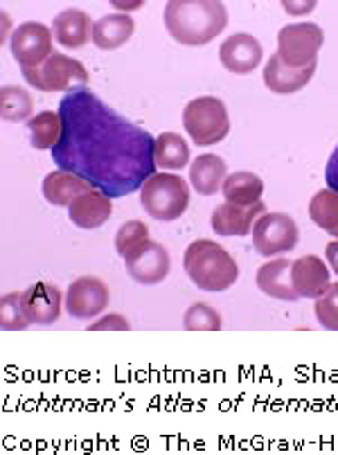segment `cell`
I'll return each mask as SVG.
<instances>
[{
	"label": "cell",
	"instance_id": "obj_1",
	"mask_svg": "<svg viewBox=\"0 0 338 455\" xmlns=\"http://www.w3.org/2000/svg\"><path fill=\"white\" fill-rule=\"evenodd\" d=\"M63 132L54 165L79 176L109 199L138 192L156 174V138L101 102L88 88L59 104Z\"/></svg>",
	"mask_w": 338,
	"mask_h": 455
},
{
	"label": "cell",
	"instance_id": "obj_2",
	"mask_svg": "<svg viewBox=\"0 0 338 455\" xmlns=\"http://www.w3.org/2000/svg\"><path fill=\"white\" fill-rule=\"evenodd\" d=\"M163 20L172 39L188 48H198L226 29L228 10L219 0H172L165 5Z\"/></svg>",
	"mask_w": 338,
	"mask_h": 455
},
{
	"label": "cell",
	"instance_id": "obj_3",
	"mask_svg": "<svg viewBox=\"0 0 338 455\" xmlns=\"http://www.w3.org/2000/svg\"><path fill=\"white\" fill-rule=\"evenodd\" d=\"M183 267L189 280L210 293L228 291L239 277L235 257L213 239H197L189 243L183 255Z\"/></svg>",
	"mask_w": 338,
	"mask_h": 455
},
{
	"label": "cell",
	"instance_id": "obj_4",
	"mask_svg": "<svg viewBox=\"0 0 338 455\" xmlns=\"http://www.w3.org/2000/svg\"><path fill=\"white\" fill-rule=\"evenodd\" d=\"M141 204L156 221H176L189 205V188L179 174H154L141 188Z\"/></svg>",
	"mask_w": 338,
	"mask_h": 455
},
{
	"label": "cell",
	"instance_id": "obj_5",
	"mask_svg": "<svg viewBox=\"0 0 338 455\" xmlns=\"http://www.w3.org/2000/svg\"><path fill=\"white\" fill-rule=\"evenodd\" d=\"M183 126L194 145L210 147L230 133V117L226 104L213 95H203L183 108Z\"/></svg>",
	"mask_w": 338,
	"mask_h": 455
},
{
	"label": "cell",
	"instance_id": "obj_6",
	"mask_svg": "<svg viewBox=\"0 0 338 455\" xmlns=\"http://www.w3.org/2000/svg\"><path fill=\"white\" fill-rule=\"evenodd\" d=\"M23 77L29 86L44 92H75L88 84V70L68 54H52L39 68L23 70Z\"/></svg>",
	"mask_w": 338,
	"mask_h": 455
},
{
	"label": "cell",
	"instance_id": "obj_7",
	"mask_svg": "<svg viewBox=\"0 0 338 455\" xmlns=\"http://www.w3.org/2000/svg\"><path fill=\"white\" fill-rule=\"evenodd\" d=\"M325 35L316 23L285 25L278 35V57L291 68H307L316 63Z\"/></svg>",
	"mask_w": 338,
	"mask_h": 455
},
{
	"label": "cell",
	"instance_id": "obj_8",
	"mask_svg": "<svg viewBox=\"0 0 338 455\" xmlns=\"http://www.w3.org/2000/svg\"><path fill=\"white\" fill-rule=\"evenodd\" d=\"M253 246L260 255L276 257L298 246V223L285 212H266L253 226Z\"/></svg>",
	"mask_w": 338,
	"mask_h": 455
},
{
	"label": "cell",
	"instance_id": "obj_9",
	"mask_svg": "<svg viewBox=\"0 0 338 455\" xmlns=\"http://www.w3.org/2000/svg\"><path fill=\"white\" fill-rule=\"evenodd\" d=\"M52 39V29L45 28L44 23H36V20L20 23L10 39L12 57L16 59L20 70H34L44 66L54 54Z\"/></svg>",
	"mask_w": 338,
	"mask_h": 455
},
{
	"label": "cell",
	"instance_id": "obj_10",
	"mask_svg": "<svg viewBox=\"0 0 338 455\" xmlns=\"http://www.w3.org/2000/svg\"><path fill=\"white\" fill-rule=\"evenodd\" d=\"M126 271L133 277L138 284H160L165 282V277L169 275V268H172V259H169V252L163 243L154 242V239H147L141 246H135L129 255L125 257Z\"/></svg>",
	"mask_w": 338,
	"mask_h": 455
},
{
	"label": "cell",
	"instance_id": "obj_11",
	"mask_svg": "<svg viewBox=\"0 0 338 455\" xmlns=\"http://www.w3.org/2000/svg\"><path fill=\"white\" fill-rule=\"evenodd\" d=\"M109 305L107 284L97 277H79L66 291V311L77 320L97 318Z\"/></svg>",
	"mask_w": 338,
	"mask_h": 455
},
{
	"label": "cell",
	"instance_id": "obj_12",
	"mask_svg": "<svg viewBox=\"0 0 338 455\" xmlns=\"http://www.w3.org/2000/svg\"><path fill=\"white\" fill-rule=\"evenodd\" d=\"M266 214V205H235V204H221L210 217V226L219 237H246L253 233V223Z\"/></svg>",
	"mask_w": 338,
	"mask_h": 455
},
{
	"label": "cell",
	"instance_id": "obj_13",
	"mask_svg": "<svg viewBox=\"0 0 338 455\" xmlns=\"http://www.w3.org/2000/svg\"><path fill=\"white\" fill-rule=\"evenodd\" d=\"M219 59H221L223 68L230 73L248 75L262 63V44L253 35L239 32L223 41Z\"/></svg>",
	"mask_w": 338,
	"mask_h": 455
},
{
	"label": "cell",
	"instance_id": "obj_14",
	"mask_svg": "<svg viewBox=\"0 0 338 455\" xmlns=\"http://www.w3.org/2000/svg\"><path fill=\"white\" fill-rule=\"evenodd\" d=\"M291 280H294L298 298H310V300H318L332 286L327 264L318 255H304L295 259L294 267H291Z\"/></svg>",
	"mask_w": 338,
	"mask_h": 455
},
{
	"label": "cell",
	"instance_id": "obj_15",
	"mask_svg": "<svg viewBox=\"0 0 338 455\" xmlns=\"http://www.w3.org/2000/svg\"><path fill=\"white\" fill-rule=\"evenodd\" d=\"M23 302L25 311H28V318L32 324H52L57 323L59 315H61V305L66 302L61 291L52 284H45V282H36V284L28 286L23 291Z\"/></svg>",
	"mask_w": 338,
	"mask_h": 455
},
{
	"label": "cell",
	"instance_id": "obj_16",
	"mask_svg": "<svg viewBox=\"0 0 338 455\" xmlns=\"http://www.w3.org/2000/svg\"><path fill=\"white\" fill-rule=\"evenodd\" d=\"M113 199H109L107 194H101L100 189L91 188L88 192L79 194L77 199L68 208V217L82 230H95L101 228L111 219L113 214Z\"/></svg>",
	"mask_w": 338,
	"mask_h": 455
},
{
	"label": "cell",
	"instance_id": "obj_17",
	"mask_svg": "<svg viewBox=\"0 0 338 455\" xmlns=\"http://www.w3.org/2000/svg\"><path fill=\"white\" fill-rule=\"evenodd\" d=\"M316 66L318 63H311L307 68H291L276 52L264 66V84L269 91L278 92V95H291V92L302 91L311 82Z\"/></svg>",
	"mask_w": 338,
	"mask_h": 455
},
{
	"label": "cell",
	"instance_id": "obj_18",
	"mask_svg": "<svg viewBox=\"0 0 338 455\" xmlns=\"http://www.w3.org/2000/svg\"><path fill=\"white\" fill-rule=\"evenodd\" d=\"M93 25L84 10H63L52 20V36L61 48L79 50L93 39Z\"/></svg>",
	"mask_w": 338,
	"mask_h": 455
},
{
	"label": "cell",
	"instance_id": "obj_19",
	"mask_svg": "<svg viewBox=\"0 0 338 455\" xmlns=\"http://www.w3.org/2000/svg\"><path fill=\"white\" fill-rule=\"evenodd\" d=\"M291 267H294V262H289L285 257L262 264L260 271H257L255 275L257 289H260L262 293H266L269 298H276V300H298V293H295L294 289V280H291Z\"/></svg>",
	"mask_w": 338,
	"mask_h": 455
},
{
	"label": "cell",
	"instance_id": "obj_20",
	"mask_svg": "<svg viewBox=\"0 0 338 455\" xmlns=\"http://www.w3.org/2000/svg\"><path fill=\"white\" fill-rule=\"evenodd\" d=\"M226 160L217 154H201L192 165H189V180L192 188L203 196H213L223 188V180L228 179Z\"/></svg>",
	"mask_w": 338,
	"mask_h": 455
},
{
	"label": "cell",
	"instance_id": "obj_21",
	"mask_svg": "<svg viewBox=\"0 0 338 455\" xmlns=\"http://www.w3.org/2000/svg\"><path fill=\"white\" fill-rule=\"evenodd\" d=\"M93 185L86 183L84 179L79 176L70 174V172H52L44 179V185H41V192H44L45 201L57 208H70L75 199H77L79 194L88 192Z\"/></svg>",
	"mask_w": 338,
	"mask_h": 455
},
{
	"label": "cell",
	"instance_id": "obj_22",
	"mask_svg": "<svg viewBox=\"0 0 338 455\" xmlns=\"http://www.w3.org/2000/svg\"><path fill=\"white\" fill-rule=\"evenodd\" d=\"M135 20L129 14L101 16L93 25V44L100 50H117L133 36Z\"/></svg>",
	"mask_w": 338,
	"mask_h": 455
},
{
	"label": "cell",
	"instance_id": "obj_23",
	"mask_svg": "<svg viewBox=\"0 0 338 455\" xmlns=\"http://www.w3.org/2000/svg\"><path fill=\"white\" fill-rule=\"evenodd\" d=\"M221 192L228 204L255 205L264 194V180L253 172H235L223 180Z\"/></svg>",
	"mask_w": 338,
	"mask_h": 455
},
{
	"label": "cell",
	"instance_id": "obj_24",
	"mask_svg": "<svg viewBox=\"0 0 338 455\" xmlns=\"http://www.w3.org/2000/svg\"><path fill=\"white\" fill-rule=\"evenodd\" d=\"M189 145L185 142V138H181L174 132H165L156 138V167H163L169 172L183 170L189 163Z\"/></svg>",
	"mask_w": 338,
	"mask_h": 455
},
{
	"label": "cell",
	"instance_id": "obj_25",
	"mask_svg": "<svg viewBox=\"0 0 338 455\" xmlns=\"http://www.w3.org/2000/svg\"><path fill=\"white\" fill-rule=\"evenodd\" d=\"M29 129V136H32V147L39 151L50 149L59 145L63 132L61 116L54 111H41L39 116H34L32 120L25 122Z\"/></svg>",
	"mask_w": 338,
	"mask_h": 455
},
{
	"label": "cell",
	"instance_id": "obj_26",
	"mask_svg": "<svg viewBox=\"0 0 338 455\" xmlns=\"http://www.w3.org/2000/svg\"><path fill=\"white\" fill-rule=\"evenodd\" d=\"M310 217L320 230L338 239V192L320 189L310 201Z\"/></svg>",
	"mask_w": 338,
	"mask_h": 455
},
{
	"label": "cell",
	"instance_id": "obj_27",
	"mask_svg": "<svg viewBox=\"0 0 338 455\" xmlns=\"http://www.w3.org/2000/svg\"><path fill=\"white\" fill-rule=\"evenodd\" d=\"M34 100L25 88L3 86L0 91V116L7 122H28L32 120Z\"/></svg>",
	"mask_w": 338,
	"mask_h": 455
},
{
	"label": "cell",
	"instance_id": "obj_28",
	"mask_svg": "<svg viewBox=\"0 0 338 455\" xmlns=\"http://www.w3.org/2000/svg\"><path fill=\"white\" fill-rule=\"evenodd\" d=\"M28 311H25L23 302V291H16V293H7L3 300H0V327L5 331H20L29 327Z\"/></svg>",
	"mask_w": 338,
	"mask_h": 455
},
{
	"label": "cell",
	"instance_id": "obj_29",
	"mask_svg": "<svg viewBox=\"0 0 338 455\" xmlns=\"http://www.w3.org/2000/svg\"><path fill=\"white\" fill-rule=\"evenodd\" d=\"M183 327L188 331H219L221 315L210 305H192L183 315Z\"/></svg>",
	"mask_w": 338,
	"mask_h": 455
},
{
	"label": "cell",
	"instance_id": "obj_30",
	"mask_svg": "<svg viewBox=\"0 0 338 455\" xmlns=\"http://www.w3.org/2000/svg\"><path fill=\"white\" fill-rule=\"evenodd\" d=\"M147 239H149V228H147V223L138 221V219L122 223V228L116 235L117 255L126 257L135 246H141V243L147 242Z\"/></svg>",
	"mask_w": 338,
	"mask_h": 455
},
{
	"label": "cell",
	"instance_id": "obj_31",
	"mask_svg": "<svg viewBox=\"0 0 338 455\" xmlns=\"http://www.w3.org/2000/svg\"><path fill=\"white\" fill-rule=\"evenodd\" d=\"M314 314L318 318L320 327L329 331H338V282H334L323 296L316 300Z\"/></svg>",
	"mask_w": 338,
	"mask_h": 455
},
{
	"label": "cell",
	"instance_id": "obj_32",
	"mask_svg": "<svg viewBox=\"0 0 338 455\" xmlns=\"http://www.w3.org/2000/svg\"><path fill=\"white\" fill-rule=\"evenodd\" d=\"M91 331H129L131 324L120 314H109L88 327Z\"/></svg>",
	"mask_w": 338,
	"mask_h": 455
},
{
	"label": "cell",
	"instance_id": "obj_33",
	"mask_svg": "<svg viewBox=\"0 0 338 455\" xmlns=\"http://www.w3.org/2000/svg\"><path fill=\"white\" fill-rule=\"evenodd\" d=\"M325 180H327V189L338 192V147L332 151L327 160V167H325Z\"/></svg>",
	"mask_w": 338,
	"mask_h": 455
},
{
	"label": "cell",
	"instance_id": "obj_34",
	"mask_svg": "<svg viewBox=\"0 0 338 455\" xmlns=\"http://www.w3.org/2000/svg\"><path fill=\"white\" fill-rule=\"evenodd\" d=\"M282 10L286 14H294V16H302V14H310L311 10H316V0H302V3H295V0H285L282 3Z\"/></svg>",
	"mask_w": 338,
	"mask_h": 455
},
{
	"label": "cell",
	"instance_id": "obj_35",
	"mask_svg": "<svg viewBox=\"0 0 338 455\" xmlns=\"http://www.w3.org/2000/svg\"><path fill=\"white\" fill-rule=\"evenodd\" d=\"M325 255H327V264L332 267V271L338 275V239L336 242L327 243V248H325Z\"/></svg>",
	"mask_w": 338,
	"mask_h": 455
},
{
	"label": "cell",
	"instance_id": "obj_36",
	"mask_svg": "<svg viewBox=\"0 0 338 455\" xmlns=\"http://www.w3.org/2000/svg\"><path fill=\"white\" fill-rule=\"evenodd\" d=\"M0 25H3V32H0V44H5L7 41V35H10V16L5 14V12H3V14H0Z\"/></svg>",
	"mask_w": 338,
	"mask_h": 455
},
{
	"label": "cell",
	"instance_id": "obj_37",
	"mask_svg": "<svg viewBox=\"0 0 338 455\" xmlns=\"http://www.w3.org/2000/svg\"><path fill=\"white\" fill-rule=\"evenodd\" d=\"M116 7H120V10H131V7H141L142 3H133V5H126V3H113Z\"/></svg>",
	"mask_w": 338,
	"mask_h": 455
}]
</instances>
